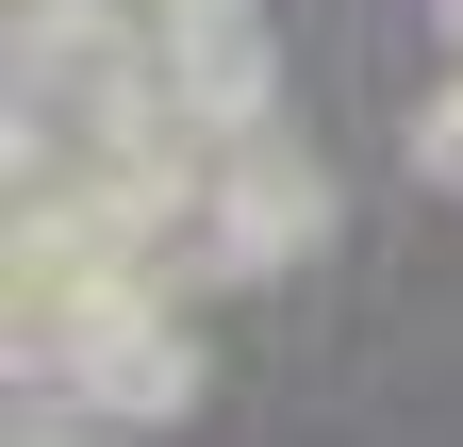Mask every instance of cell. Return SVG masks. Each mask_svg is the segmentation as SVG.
Instances as JSON below:
<instances>
[{
  "instance_id": "obj_1",
  "label": "cell",
  "mask_w": 463,
  "mask_h": 447,
  "mask_svg": "<svg viewBox=\"0 0 463 447\" xmlns=\"http://www.w3.org/2000/svg\"><path fill=\"white\" fill-rule=\"evenodd\" d=\"M315 215H331V199H315V166L281 149V117L215 149V265H281V249H315Z\"/></svg>"
}]
</instances>
